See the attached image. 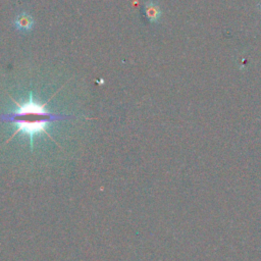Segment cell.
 <instances>
[{
    "label": "cell",
    "instance_id": "cell-1",
    "mask_svg": "<svg viewBox=\"0 0 261 261\" xmlns=\"http://www.w3.org/2000/svg\"><path fill=\"white\" fill-rule=\"evenodd\" d=\"M69 116L57 115L47 111L42 104L37 103L33 100V95L30 94L28 101L18 106L17 110L13 113L0 115V120L15 122L18 127V132H21L30 137L31 149H33V139L35 135L45 133L46 126L49 122L68 118Z\"/></svg>",
    "mask_w": 261,
    "mask_h": 261
},
{
    "label": "cell",
    "instance_id": "cell-2",
    "mask_svg": "<svg viewBox=\"0 0 261 261\" xmlns=\"http://www.w3.org/2000/svg\"><path fill=\"white\" fill-rule=\"evenodd\" d=\"M144 14L148 21L150 22H158L161 17V9L160 6L154 1H148L144 5Z\"/></svg>",
    "mask_w": 261,
    "mask_h": 261
},
{
    "label": "cell",
    "instance_id": "cell-3",
    "mask_svg": "<svg viewBox=\"0 0 261 261\" xmlns=\"http://www.w3.org/2000/svg\"><path fill=\"white\" fill-rule=\"evenodd\" d=\"M14 27L16 30L20 31L21 33H28L34 27V19L29 13L21 12L15 17Z\"/></svg>",
    "mask_w": 261,
    "mask_h": 261
},
{
    "label": "cell",
    "instance_id": "cell-4",
    "mask_svg": "<svg viewBox=\"0 0 261 261\" xmlns=\"http://www.w3.org/2000/svg\"><path fill=\"white\" fill-rule=\"evenodd\" d=\"M258 8H259V9H260V11H261V3L258 5Z\"/></svg>",
    "mask_w": 261,
    "mask_h": 261
}]
</instances>
